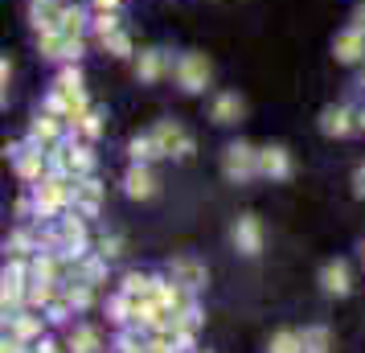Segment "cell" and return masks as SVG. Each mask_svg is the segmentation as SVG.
Segmentation results:
<instances>
[{"mask_svg":"<svg viewBox=\"0 0 365 353\" xmlns=\"http://www.w3.org/2000/svg\"><path fill=\"white\" fill-rule=\"evenodd\" d=\"M46 107H50V111H58L66 123H74L83 111H91V107H86V91H83V74H78V66H74V62L58 70L53 91H50V103H46Z\"/></svg>","mask_w":365,"mask_h":353,"instance_id":"cell-1","label":"cell"},{"mask_svg":"<svg viewBox=\"0 0 365 353\" xmlns=\"http://www.w3.org/2000/svg\"><path fill=\"white\" fill-rule=\"evenodd\" d=\"M34 214L37 218H53V214H62L66 205H74V181L62 177V173H46L41 181L34 185Z\"/></svg>","mask_w":365,"mask_h":353,"instance_id":"cell-2","label":"cell"},{"mask_svg":"<svg viewBox=\"0 0 365 353\" xmlns=\"http://www.w3.org/2000/svg\"><path fill=\"white\" fill-rule=\"evenodd\" d=\"M173 78H177V86H181V91L197 95V91H205V86H210V78H214V62H210L205 53L189 50V53H181V58L173 62Z\"/></svg>","mask_w":365,"mask_h":353,"instance_id":"cell-3","label":"cell"},{"mask_svg":"<svg viewBox=\"0 0 365 353\" xmlns=\"http://www.w3.org/2000/svg\"><path fill=\"white\" fill-rule=\"evenodd\" d=\"M222 173L230 177V181H250V177H259V148H250V144H230L226 156H222Z\"/></svg>","mask_w":365,"mask_h":353,"instance_id":"cell-4","label":"cell"},{"mask_svg":"<svg viewBox=\"0 0 365 353\" xmlns=\"http://www.w3.org/2000/svg\"><path fill=\"white\" fill-rule=\"evenodd\" d=\"M13 160H17V173L21 181H29V185H37L46 173H50V148H41V144H21L17 152H13Z\"/></svg>","mask_w":365,"mask_h":353,"instance_id":"cell-5","label":"cell"},{"mask_svg":"<svg viewBox=\"0 0 365 353\" xmlns=\"http://www.w3.org/2000/svg\"><path fill=\"white\" fill-rule=\"evenodd\" d=\"M37 50L53 62H62V66H70V62L83 58V37H66L62 29L58 34H37Z\"/></svg>","mask_w":365,"mask_h":353,"instance_id":"cell-6","label":"cell"},{"mask_svg":"<svg viewBox=\"0 0 365 353\" xmlns=\"http://www.w3.org/2000/svg\"><path fill=\"white\" fill-rule=\"evenodd\" d=\"M152 140L160 144L165 156H193V135L185 132L181 123H173V119H160V123L152 128Z\"/></svg>","mask_w":365,"mask_h":353,"instance_id":"cell-7","label":"cell"},{"mask_svg":"<svg viewBox=\"0 0 365 353\" xmlns=\"http://www.w3.org/2000/svg\"><path fill=\"white\" fill-rule=\"evenodd\" d=\"M62 128H66V119L58 116V111H41V116L34 119V128H29V140L34 144H41V148H58L62 144Z\"/></svg>","mask_w":365,"mask_h":353,"instance_id":"cell-8","label":"cell"},{"mask_svg":"<svg viewBox=\"0 0 365 353\" xmlns=\"http://www.w3.org/2000/svg\"><path fill=\"white\" fill-rule=\"evenodd\" d=\"M332 53H336V62H345V66L361 62V58H365V29H357V25L341 29L336 41H332Z\"/></svg>","mask_w":365,"mask_h":353,"instance_id":"cell-9","label":"cell"},{"mask_svg":"<svg viewBox=\"0 0 365 353\" xmlns=\"http://www.w3.org/2000/svg\"><path fill=\"white\" fill-rule=\"evenodd\" d=\"M165 74H173V62H168L165 50H140V58H135V78L140 83H160Z\"/></svg>","mask_w":365,"mask_h":353,"instance_id":"cell-10","label":"cell"},{"mask_svg":"<svg viewBox=\"0 0 365 353\" xmlns=\"http://www.w3.org/2000/svg\"><path fill=\"white\" fill-rule=\"evenodd\" d=\"M259 177H271V181L292 177V156H287V148H279V144L259 148Z\"/></svg>","mask_w":365,"mask_h":353,"instance_id":"cell-11","label":"cell"},{"mask_svg":"<svg viewBox=\"0 0 365 353\" xmlns=\"http://www.w3.org/2000/svg\"><path fill=\"white\" fill-rule=\"evenodd\" d=\"M234 247L242 255H259L263 251V226L255 214H242V218L234 222Z\"/></svg>","mask_w":365,"mask_h":353,"instance_id":"cell-12","label":"cell"},{"mask_svg":"<svg viewBox=\"0 0 365 353\" xmlns=\"http://www.w3.org/2000/svg\"><path fill=\"white\" fill-rule=\"evenodd\" d=\"M242 116H247V103H242V95H234V91L214 95V107H210V119H214V123L230 128V123H238Z\"/></svg>","mask_w":365,"mask_h":353,"instance_id":"cell-13","label":"cell"},{"mask_svg":"<svg viewBox=\"0 0 365 353\" xmlns=\"http://www.w3.org/2000/svg\"><path fill=\"white\" fill-rule=\"evenodd\" d=\"M99 181L95 177H83V181H74V214H83V218H95V210H99Z\"/></svg>","mask_w":365,"mask_h":353,"instance_id":"cell-14","label":"cell"},{"mask_svg":"<svg viewBox=\"0 0 365 353\" xmlns=\"http://www.w3.org/2000/svg\"><path fill=\"white\" fill-rule=\"evenodd\" d=\"M128 198H135V202H148L152 193H156V177H152L148 165H132L128 168Z\"/></svg>","mask_w":365,"mask_h":353,"instance_id":"cell-15","label":"cell"},{"mask_svg":"<svg viewBox=\"0 0 365 353\" xmlns=\"http://www.w3.org/2000/svg\"><path fill=\"white\" fill-rule=\"evenodd\" d=\"M353 128H357V116L349 107H324V116H320V132L324 135H349Z\"/></svg>","mask_w":365,"mask_h":353,"instance_id":"cell-16","label":"cell"},{"mask_svg":"<svg viewBox=\"0 0 365 353\" xmlns=\"http://www.w3.org/2000/svg\"><path fill=\"white\" fill-rule=\"evenodd\" d=\"M320 287L329 292V296H349V263H341V259H332V263H324V271H320Z\"/></svg>","mask_w":365,"mask_h":353,"instance_id":"cell-17","label":"cell"},{"mask_svg":"<svg viewBox=\"0 0 365 353\" xmlns=\"http://www.w3.org/2000/svg\"><path fill=\"white\" fill-rule=\"evenodd\" d=\"M173 280L185 287H201L205 284V267H201L197 259H173Z\"/></svg>","mask_w":365,"mask_h":353,"instance_id":"cell-18","label":"cell"},{"mask_svg":"<svg viewBox=\"0 0 365 353\" xmlns=\"http://www.w3.org/2000/svg\"><path fill=\"white\" fill-rule=\"evenodd\" d=\"M95 17H86V9H78V4H66V13H62V34L66 37H86V25H91Z\"/></svg>","mask_w":365,"mask_h":353,"instance_id":"cell-19","label":"cell"},{"mask_svg":"<svg viewBox=\"0 0 365 353\" xmlns=\"http://www.w3.org/2000/svg\"><path fill=\"white\" fill-rule=\"evenodd\" d=\"M128 152H132V165H152L156 156H165V152H160V144L152 140V132L148 135H135L132 144H128Z\"/></svg>","mask_w":365,"mask_h":353,"instance_id":"cell-20","label":"cell"},{"mask_svg":"<svg viewBox=\"0 0 365 353\" xmlns=\"http://www.w3.org/2000/svg\"><path fill=\"white\" fill-rule=\"evenodd\" d=\"M9 324H13V341H29L41 333V317H34V312H17V317H9Z\"/></svg>","mask_w":365,"mask_h":353,"instance_id":"cell-21","label":"cell"},{"mask_svg":"<svg viewBox=\"0 0 365 353\" xmlns=\"http://www.w3.org/2000/svg\"><path fill=\"white\" fill-rule=\"evenodd\" d=\"M91 29H95V37H99V46H103V41H107L111 34H119L123 25H119V13H95Z\"/></svg>","mask_w":365,"mask_h":353,"instance_id":"cell-22","label":"cell"},{"mask_svg":"<svg viewBox=\"0 0 365 353\" xmlns=\"http://www.w3.org/2000/svg\"><path fill=\"white\" fill-rule=\"evenodd\" d=\"M74 132L86 135V140H95V135L103 132V116H99V111H83V116L74 119Z\"/></svg>","mask_w":365,"mask_h":353,"instance_id":"cell-23","label":"cell"},{"mask_svg":"<svg viewBox=\"0 0 365 353\" xmlns=\"http://www.w3.org/2000/svg\"><path fill=\"white\" fill-rule=\"evenodd\" d=\"M70 349H74V353H95V349H99V333H95V329H74Z\"/></svg>","mask_w":365,"mask_h":353,"instance_id":"cell-24","label":"cell"},{"mask_svg":"<svg viewBox=\"0 0 365 353\" xmlns=\"http://www.w3.org/2000/svg\"><path fill=\"white\" fill-rule=\"evenodd\" d=\"M103 50H107V53H115V58H132V37H128L123 29H119V34H111L107 41H103Z\"/></svg>","mask_w":365,"mask_h":353,"instance_id":"cell-25","label":"cell"},{"mask_svg":"<svg viewBox=\"0 0 365 353\" xmlns=\"http://www.w3.org/2000/svg\"><path fill=\"white\" fill-rule=\"evenodd\" d=\"M271 353H304V337L299 333H279L271 341Z\"/></svg>","mask_w":365,"mask_h":353,"instance_id":"cell-26","label":"cell"},{"mask_svg":"<svg viewBox=\"0 0 365 353\" xmlns=\"http://www.w3.org/2000/svg\"><path fill=\"white\" fill-rule=\"evenodd\" d=\"M304 353H329V329H308L304 333Z\"/></svg>","mask_w":365,"mask_h":353,"instance_id":"cell-27","label":"cell"},{"mask_svg":"<svg viewBox=\"0 0 365 353\" xmlns=\"http://www.w3.org/2000/svg\"><path fill=\"white\" fill-rule=\"evenodd\" d=\"M99 247H103V259H115V255H119V238H103V242H99Z\"/></svg>","mask_w":365,"mask_h":353,"instance_id":"cell-28","label":"cell"},{"mask_svg":"<svg viewBox=\"0 0 365 353\" xmlns=\"http://www.w3.org/2000/svg\"><path fill=\"white\" fill-rule=\"evenodd\" d=\"M95 13H119V0H91Z\"/></svg>","mask_w":365,"mask_h":353,"instance_id":"cell-29","label":"cell"},{"mask_svg":"<svg viewBox=\"0 0 365 353\" xmlns=\"http://www.w3.org/2000/svg\"><path fill=\"white\" fill-rule=\"evenodd\" d=\"M353 25H357V29H365V0L353 9Z\"/></svg>","mask_w":365,"mask_h":353,"instance_id":"cell-30","label":"cell"},{"mask_svg":"<svg viewBox=\"0 0 365 353\" xmlns=\"http://www.w3.org/2000/svg\"><path fill=\"white\" fill-rule=\"evenodd\" d=\"M353 181H357V198H365V165L357 168V177H353Z\"/></svg>","mask_w":365,"mask_h":353,"instance_id":"cell-31","label":"cell"},{"mask_svg":"<svg viewBox=\"0 0 365 353\" xmlns=\"http://www.w3.org/2000/svg\"><path fill=\"white\" fill-rule=\"evenodd\" d=\"M357 128H365V107H361V116H357Z\"/></svg>","mask_w":365,"mask_h":353,"instance_id":"cell-32","label":"cell"},{"mask_svg":"<svg viewBox=\"0 0 365 353\" xmlns=\"http://www.w3.org/2000/svg\"><path fill=\"white\" fill-rule=\"evenodd\" d=\"M361 251H365V247H361Z\"/></svg>","mask_w":365,"mask_h":353,"instance_id":"cell-33","label":"cell"}]
</instances>
